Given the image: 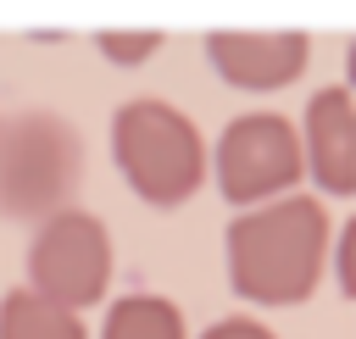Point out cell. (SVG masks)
Returning a JSON list of instances; mask_svg holds the SVG:
<instances>
[{
    "label": "cell",
    "instance_id": "12",
    "mask_svg": "<svg viewBox=\"0 0 356 339\" xmlns=\"http://www.w3.org/2000/svg\"><path fill=\"white\" fill-rule=\"evenodd\" d=\"M200 339H278L261 317H217L211 328H200Z\"/></svg>",
    "mask_w": 356,
    "mask_h": 339
},
{
    "label": "cell",
    "instance_id": "4",
    "mask_svg": "<svg viewBox=\"0 0 356 339\" xmlns=\"http://www.w3.org/2000/svg\"><path fill=\"white\" fill-rule=\"evenodd\" d=\"M22 267H28V289H39L44 300H56L67 311H89L111 289L117 245H111V233H106V222L95 211L61 206L44 222H33Z\"/></svg>",
    "mask_w": 356,
    "mask_h": 339
},
{
    "label": "cell",
    "instance_id": "10",
    "mask_svg": "<svg viewBox=\"0 0 356 339\" xmlns=\"http://www.w3.org/2000/svg\"><path fill=\"white\" fill-rule=\"evenodd\" d=\"M161 44H167L161 28H100L95 33L100 61H111V67H145L161 56Z\"/></svg>",
    "mask_w": 356,
    "mask_h": 339
},
{
    "label": "cell",
    "instance_id": "8",
    "mask_svg": "<svg viewBox=\"0 0 356 339\" xmlns=\"http://www.w3.org/2000/svg\"><path fill=\"white\" fill-rule=\"evenodd\" d=\"M0 339H89V328H83V311H67L39 289L17 283L0 295Z\"/></svg>",
    "mask_w": 356,
    "mask_h": 339
},
{
    "label": "cell",
    "instance_id": "7",
    "mask_svg": "<svg viewBox=\"0 0 356 339\" xmlns=\"http://www.w3.org/2000/svg\"><path fill=\"white\" fill-rule=\"evenodd\" d=\"M300 156L323 200H356V89L350 83H328L306 100Z\"/></svg>",
    "mask_w": 356,
    "mask_h": 339
},
{
    "label": "cell",
    "instance_id": "5",
    "mask_svg": "<svg viewBox=\"0 0 356 339\" xmlns=\"http://www.w3.org/2000/svg\"><path fill=\"white\" fill-rule=\"evenodd\" d=\"M211 178H217V195L234 211L289 195L306 178L300 122H289L284 111H239V117H228L217 144H211Z\"/></svg>",
    "mask_w": 356,
    "mask_h": 339
},
{
    "label": "cell",
    "instance_id": "2",
    "mask_svg": "<svg viewBox=\"0 0 356 339\" xmlns=\"http://www.w3.org/2000/svg\"><path fill=\"white\" fill-rule=\"evenodd\" d=\"M111 161L122 183L156 211L195 200L200 183L211 178V150L189 122V111L156 94H134L111 111Z\"/></svg>",
    "mask_w": 356,
    "mask_h": 339
},
{
    "label": "cell",
    "instance_id": "11",
    "mask_svg": "<svg viewBox=\"0 0 356 339\" xmlns=\"http://www.w3.org/2000/svg\"><path fill=\"white\" fill-rule=\"evenodd\" d=\"M328 267H334V289L356 306V217L339 222V233H334V245H328Z\"/></svg>",
    "mask_w": 356,
    "mask_h": 339
},
{
    "label": "cell",
    "instance_id": "9",
    "mask_svg": "<svg viewBox=\"0 0 356 339\" xmlns=\"http://www.w3.org/2000/svg\"><path fill=\"white\" fill-rule=\"evenodd\" d=\"M100 339H189V322L167 295H145L139 289V295L111 300V311L100 322Z\"/></svg>",
    "mask_w": 356,
    "mask_h": 339
},
{
    "label": "cell",
    "instance_id": "6",
    "mask_svg": "<svg viewBox=\"0 0 356 339\" xmlns=\"http://www.w3.org/2000/svg\"><path fill=\"white\" fill-rule=\"evenodd\" d=\"M200 44L211 72L239 94H278L312 61V33L300 28H211Z\"/></svg>",
    "mask_w": 356,
    "mask_h": 339
},
{
    "label": "cell",
    "instance_id": "3",
    "mask_svg": "<svg viewBox=\"0 0 356 339\" xmlns=\"http://www.w3.org/2000/svg\"><path fill=\"white\" fill-rule=\"evenodd\" d=\"M83 183V133L50 106L0 117V217L44 222Z\"/></svg>",
    "mask_w": 356,
    "mask_h": 339
},
{
    "label": "cell",
    "instance_id": "1",
    "mask_svg": "<svg viewBox=\"0 0 356 339\" xmlns=\"http://www.w3.org/2000/svg\"><path fill=\"white\" fill-rule=\"evenodd\" d=\"M328 245H334V222L323 195L289 189L278 200L245 206L222 233L228 289L261 311L306 306L328 272Z\"/></svg>",
    "mask_w": 356,
    "mask_h": 339
}]
</instances>
